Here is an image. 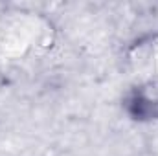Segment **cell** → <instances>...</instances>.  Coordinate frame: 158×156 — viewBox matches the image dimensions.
I'll use <instances>...</instances> for the list:
<instances>
[{"mask_svg":"<svg viewBox=\"0 0 158 156\" xmlns=\"http://www.w3.org/2000/svg\"><path fill=\"white\" fill-rule=\"evenodd\" d=\"M121 110L134 123L158 121V77L131 84L121 97Z\"/></svg>","mask_w":158,"mask_h":156,"instance_id":"cell-1","label":"cell"}]
</instances>
